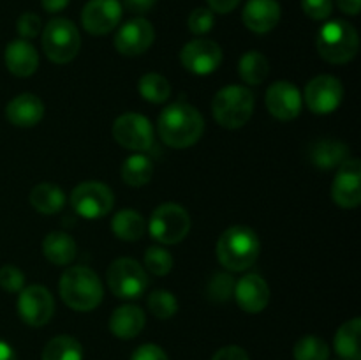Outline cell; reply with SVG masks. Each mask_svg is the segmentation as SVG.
<instances>
[{
  "instance_id": "obj_1",
  "label": "cell",
  "mask_w": 361,
  "mask_h": 360,
  "mask_svg": "<svg viewBox=\"0 0 361 360\" xmlns=\"http://www.w3.org/2000/svg\"><path fill=\"white\" fill-rule=\"evenodd\" d=\"M159 136L173 148H189L200 141L204 131L203 115L187 102H175L162 109L157 122Z\"/></svg>"
},
{
  "instance_id": "obj_2",
  "label": "cell",
  "mask_w": 361,
  "mask_h": 360,
  "mask_svg": "<svg viewBox=\"0 0 361 360\" xmlns=\"http://www.w3.org/2000/svg\"><path fill=\"white\" fill-rule=\"evenodd\" d=\"M259 236L249 226H231L217 242V260L226 270L243 272L256 263L259 256Z\"/></svg>"
},
{
  "instance_id": "obj_3",
  "label": "cell",
  "mask_w": 361,
  "mask_h": 360,
  "mask_svg": "<svg viewBox=\"0 0 361 360\" xmlns=\"http://www.w3.org/2000/svg\"><path fill=\"white\" fill-rule=\"evenodd\" d=\"M60 296L73 311L87 313L99 307L104 296L101 279L88 267H69L60 277Z\"/></svg>"
},
{
  "instance_id": "obj_4",
  "label": "cell",
  "mask_w": 361,
  "mask_h": 360,
  "mask_svg": "<svg viewBox=\"0 0 361 360\" xmlns=\"http://www.w3.org/2000/svg\"><path fill=\"white\" fill-rule=\"evenodd\" d=\"M317 52L330 64H348L356 56L360 37L356 28L344 20L324 23L317 32Z\"/></svg>"
},
{
  "instance_id": "obj_5",
  "label": "cell",
  "mask_w": 361,
  "mask_h": 360,
  "mask_svg": "<svg viewBox=\"0 0 361 360\" xmlns=\"http://www.w3.org/2000/svg\"><path fill=\"white\" fill-rule=\"evenodd\" d=\"M256 106L254 94L247 87L228 85L215 94L212 102L214 119L226 129H240L250 120Z\"/></svg>"
},
{
  "instance_id": "obj_6",
  "label": "cell",
  "mask_w": 361,
  "mask_h": 360,
  "mask_svg": "<svg viewBox=\"0 0 361 360\" xmlns=\"http://www.w3.org/2000/svg\"><path fill=\"white\" fill-rule=\"evenodd\" d=\"M81 48L80 30L67 18H53L42 32V49L53 64H67L76 59Z\"/></svg>"
},
{
  "instance_id": "obj_7",
  "label": "cell",
  "mask_w": 361,
  "mask_h": 360,
  "mask_svg": "<svg viewBox=\"0 0 361 360\" xmlns=\"http://www.w3.org/2000/svg\"><path fill=\"white\" fill-rule=\"evenodd\" d=\"M150 235L164 246L182 242L190 232V215L182 205L162 203L150 215Z\"/></svg>"
},
{
  "instance_id": "obj_8",
  "label": "cell",
  "mask_w": 361,
  "mask_h": 360,
  "mask_svg": "<svg viewBox=\"0 0 361 360\" xmlns=\"http://www.w3.org/2000/svg\"><path fill=\"white\" fill-rule=\"evenodd\" d=\"M106 279L111 293L118 299H140L148 288L145 268L133 258H118L106 270Z\"/></svg>"
},
{
  "instance_id": "obj_9",
  "label": "cell",
  "mask_w": 361,
  "mask_h": 360,
  "mask_svg": "<svg viewBox=\"0 0 361 360\" xmlns=\"http://www.w3.org/2000/svg\"><path fill=\"white\" fill-rule=\"evenodd\" d=\"M71 205L74 212L85 219H101L115 205L113 191L106 184L88 180L74 187L71 193Z\"/></svg>"
},
{
  "instance_id": "obj_10",
  "label": "cell",
  "mask_w": 361,
  "mask_h": 360,
  "mask_svg": "<svg viewBox=\"0 0 361 360\" xmlns=\"http://www.w3.org/2000/svg\"><path fill=\"white\" fill-rule=\"evenodd\" d=\"M113 138L127 150L145 152L154 145V127L140 113H123L113 124Z\"/></svg>"
},
{
  "instance_id": "obj_11",
  "label": "cell",
  "mask_w": 361,
  "mask_h": 360,
  "mask_svg": "<svg viewBox=\"0 0 361 360\" xmlns=\"http://www.w3.org/2000/svg\"><path fill=\"white\" fill-rule=\"evenodd\" d=\"M55 313V300L41 284L27 286L18 296V314L30 327H44Z\"/></svg>"
},
{
  "instance_id": "obj_12",
  "label": "cell",
  "mask_w": 361,
  "mask_h": 360,
  "mask_svg": "<svg viewBox=\"0 0 361 360\" xmlns=\"http://www.w3.org/2000/svg\"><path fill=\"white\" fill-rule=\"evenodd\" d=\"M344 99V87L341 80L330 74L312 78L305 87V104L316 115H328L341 106Z\"/></svg>"
},
{
  "instance_id": "obj_13",
  "label": "cell",
  "mask_w": 361,
  "mask_h": 360,
  "mask_svg": "<svg viewBox=\"0 0 361 360\" xmlns=\"http://www.w3.org/2000/svg\"><path fill=\"white\" fill-rule=\"evenodd\" d=\"M180 62L189 73L207 76L217 71L222 62V49L212 39H194L180 52Z\"/></svg>"
},
{
  "instance_id": "obj_14",
  "label": "cell",
  "mask_w": 361,
  "mask_h": 360,
  "mask_svg": "<svg viewBox=\"0 0 361 360\" xmlns=\"http://www.w3.org/2000/svg\"><path fill=\"white\" fill-rule=\"evenodd\" d=\"M331 200L341 208H356L361 203V162L348 159L338 166L331 184Z\"/></svg>"
},
{
  "instance_id": "obj_15",
  "label": "cell",
  "mask_w": 361,
  "mask_h": 360,
  "mask_svg": "<svg viewBox=\"0 0 361 360\" xmlns=\"http://www.w3.org/2000/svg\"><path fill=\"white\" fill-rule=\"evenodd\" d=\"M122 20L120 0H88L81 13V25L92 35H106Z\"/></svg>"
},
{
  "instance_id": "obj_16",
  "label": "cell",
  "mask_w": 361,
  "mask_h": 360,
  "mask_svg": "<svg viewBox=\"0 0 361 360\" xmlns=\"http://www.w3.org/2000/svg\"><path fill=\"white\" fill-rule=\"evenodd\" d=\"M264 102H267L268 112L275 119L282 120V122H289V120L296 119L302 112L303 97L291 81L281 80L268 87Z\"/></svg>"
},
{
  "instance_id": "obj_17",
  "label": "cell",
  "mask_w": 361,
  "mask_h": 360,
  "mask_svg": "<svg viewBox=\"0 0 361 360\" xmlns=\"http://www.w3.org/2000/svg\"><path fill=\"white\" fill-rule=\"evenodd\" d=\"M155 30L145 18H133L120 27L115 37L116 52L126 56H136L154 44Z\"/></svg>"
},
{
  "instance_id": "obj_18",
  "label": "cell",
  "mask_w": 361,
  "mask_h": 360,
  "mask_svg": "<svg viewBox=\"0 0 361 360\" xmlns=\"http://www.w3.org/2000/svg\"><path fill=\"white\" fill-rule=\"evenodd\" d=\"M235 299L236 304L242 307L245 313L256 314L267 309L270 302V288L267 281L257 274H247L235 282Z\"/></svg>"
},
{
  "instance_id": "obj_19",
  "label": "cell",
  "mask_w": 361,
  "mask_h": 360,
  "mask_svg": "<svg viewBox=\"0 0 361 360\" xmlns=\"http://www.w3.org/2000/svg\"><path fill=\"white\" fill-rule=\"evenodd\" d=\"M243 23L254 34H267L281 21V6L277 0H249L243 7Z\"/></svg>"
},
{
  "instance_id": "obj_20",
  "label": "cell",
  "mask_w": 361,
  "mask_h": 360,
  "mask_svg": "<svg viewBox=\"0 0 361 360\" xmlns=\"http://www.w3.org/2000/svg\"><path fill=\"white\" fill-rule=\"evenodd\" d=\"M4 62L11 74L18 78H28L39 67L37 49L25 39H14L6 46Z\"/></svg>"
},
{
  "instance_id": "obj_21",
  "label": "cell",
  "mask_w": 361,
  "mask_h": 360,
  "mask_svg": "<svg viewBox=\"0 0 361 360\" xmlns=\"http://www.w3.org/2000/svg\"><path fill=\"white\" fill-rule=\"evenodd\" d=\"M6 116L16 127H34L44 116V104L34 94H20L6 106Z\"/></svg>"
},
{
  "instance_id": "obj_22",
  "label": "cell",
  "mask_w": 361,
  "mask_h": 360,
  "mask_svg": "<svg viewBox=\"0 0 361 360\" xmlns=\"http://www.w3.org/2000/svg\"><path fill=\"white\" fill-rule=\"evenodd\" d=\"M147 323L143 309L137 306H120L109 318V330L118 339H134L141 334Z\"/></svg>"
},
{
  "instance_id": "obj_23",
  "label": "cell",
  "mask_w": 361,
  "mask_h": 360,
  "mask_svg": "<svg viewBox=\"0 0 361 360\" xmlns=\"http://www.w3.org/2000/svg\"><path fill=\"white\" fill-rule=\"evenodd\" d=\"M309 157L316 168L334 169L349 159V147L337 140H319L309 148Z\"/></svg>"
},
{
  "instance_id": "obj_24",
  "label": "cell",
  "mask_w": 361,
  "mask_h": 360,
  "mask_svg": "<svg viewBox=\"0 0 361 360\" xmlns=\"http://www.w3.org/2000/svg\"><path fill=\"white\" fill-rule=\"evenodd\" d=\"M42 253L55 265H69L76 258V242L69 233L51 232L42 242Z\"/></svg>"
},
{
  "instance_id": "obj_25",
  "label": "cell",
  "mask_w": 361,
  "mask_h": 360,
  "mask_svg": "<svg viewBox=\"0 0 361 360\" xmlns=\"http://www.w3.org/2000/svg\"><path fill=\"white\" fill-rule=\"evenodd\" d=\"M361 320L358 316L345 321L335 334V352L342 360H361Z\"/></svg>"
},
{
  "instance_id": "obj_26",
  "label": "cell",
  "mask_w": 361,
  "mask_h": 360,
  "mask_svg": "<svg viewBox=\"0 0 361 360\" xmlns=\"http://www.w3.org/2000/svg\"><path fill=\"white\" fill-rule=\"evenodd\" d=\"M111 229L120 240L136 242L145 235L147 222L140 212L133 210V208H123V210L116 212L115 217H113Z\"/></svg>"
},
{
  "instance_id": "obj_27",
  "label": "cell",
  "mask_w": 361,
  "mask_h": 360,
  "mask_svg": "<svg viewBox=\"0 0 361 360\" xmlns=\"http://www.w3.org/2000/svg\"><path fill=\"white\" fill-rule=\"evenodd\" d=\"M30 205L35 210L41 212V214H56L66 205V193L59 186H55V184L42 182L32 189Z\"/></svg>"
},
{
  "instance_id": "obj_28",
  "label": "cell",
  "mask_w": 361,
  "mask_h": 360,
  "mask_svg": "<svg viewBox=\"0 0 361 360\" xmlns=\"http://www.w3.org/2000/svg\"><path fill=\"white\" fill-rule=\"evenodd\" d=\"M120 173H122V180L127 186L141 187L150 182L152 175H154V166L147 155L134 154L123 161Z\"/></svg>"
},
{
  "instance_id": "obj_29",
  "label": "cell",
  "mask_w": 361,
  "mask_h": 360,
  "mask_svg": "<svg viewBox=\"0 0 361 360\" xmlns=\"http://www.w3.org/2000/svg\"><path fill=\"white\" fill-rule=\"evenodd\" d=\"M42 360H83V346L73 335H56L42 349Z\"/></svg>"
},
{
  "instance_id": "obj_30",
  "label": "cell",
  "mask_w": 361,
  "mask_h": 360,
  "mask_svg": "<svg viewBox=\"0 0 361 360\" xmlns=\"http://www.w3.org/2000/svg\"><path fill=\"white\" fill-rule=\"evenodd\" d=\"M240 78L245 81L247 85H259L267 80L268 73H270V66H268L267 56L261 52H247L245 55L240 59L238 64Z\"/></svg>"
},
{
  "instance_id": "obj_31",
  "label": "cell",
  "mask_w": 361,
  "mask_h": 360,
  "mask_svg": "<svg viewBox=\"0 0 361 360\" xmlns=\"http://www.w3.org/2000/svg\"><path fill=\"white\" fill-rule=\"evenodd\" d=\"M137 90L145 101L152 102V104H161V102L168 101L169 95H171V85L161 74L148 73L141 76Z\"/></svg>"
},
{
  "instance_id": "obj_32",
  "label": "cell",
  "mask_w": 361,
  "mask_h": 360,
  "mask_svg": "<svg viewBox=\"0 0 361 360\" xmlns=\"http://www.w3.org/2000/svg\"><path fill=\"white\" fill-rule=\"evenodd\" d=\"M293 355H295V360H328L330 346L317 335H305L295 344Z\"/></svg>"
},
{
  "instance_id": "obj_33",
  "label": "cell",
  "mask_w": 361,
  "mask_h": 360,
  "mask_svg": "<svg viewBox=\"0 0 361 360\" xmlns=\"http://www.w3.org/2000/svg\"><path fill=\"white\" fill-rule=\"evenodd\" d=\"M148 309L157 320H169L178 311V302L168 289H155L148 296Z\"/></svg>"
},
{
  "instance_id": "obj_34",
  "label": "cell",
  "mask_w": 361,
  "mask_h": 360,
  "mask_svg": "<svg viewBox=\"0 0 361 360\" xmlns=\"http://www.w3.org/2000/svg\"><path fill=\"white\" fill-rule=\"evenodd\" d=\"M145 265L154 275H166L173 268V256L164 247H148L145 253Z\"/></svg>"
},
{
  "instance_id": "obj_35",
  "label": "cell",
  "mask_w": 361,
  "mask_h": 360,
  "mask_svg": "<svg viewBox=\"0 0 361 360\" xmlns=\"http://www.w3.org/2000/svg\"><path fill=\"white\" fill-rule=\"evenodd\" d=\"M235 293V281L229 274H215L207 286V295L212 302H226Z\"/></svg>"
},
{
  "instance_id": "obj_36",
  "label": "cell",
  "mask_w": 361,
  "mask_h": 360,
  "mask_svg": "<svg viewBox=\"0 0 361 360\" xmlns=\"http://www.w3.org/2000/svg\"><path fill=\"white\" fill-rule=\"evenodd\" d=\"M25 286V274L14 265L0 267V288L7 293H20Z\"/></svg>"
},
{
  "instance_id": "obj_37",
  "label": "cell",
  "mask_w": 361,
  "mask_h": 360,
  "mask_svg": "<svg viewBox=\"0 0 361 360\" xmlns=\"http://www.w3.org/2000/svg\"><path fill=\"white\" fill-rule=\"evenodd\" d=\"M215 16L207 7H197L189 16V30L196 35H204L214 28Z\"/></svg>"
},
{
  "instance_id": "obj_38",
  "label": "cell",
  "mask_w": 361,
  "mask_h": 360,
  "mask_svg": "<svg viewBox=\"0 0 361 360\" xmlns=\"http://www.w3.org/2000/svg\"><path fill=\"white\" fill-rule=\"evenodd\" d=\"M302 9L310 20H326L334 11V0H302Z\"/></svg>"
},
{
  "instance_id": "obj_39",
  "label": "cell",
  "mask_w": 361,
  "mask_h": 360,
  "mask_svg": "<svg viewBox=\"0 0 361 360\" xmlns=\"http://www.w3.org/2000/svg\"><path fill=\"white\" fill-rule=\"evenodd\" d=\"M16 30L20 37L25 39V41L37 37V34L41 32V18L35 13H23L18 18Z\"/></svg>"
},
{
  "instance_id": "obj_40",
  "label": "cell",
  "mask_w": 361,
  "mask_h": 360,
  "mask_svg": "<svg viewBox=\"0 0 361 360\" xmlns=\"http://www.w3.org/2000/svg\"><path fill=\"white\" fill-rule=\"evenodd\" d=\"M130 360H169L168 353L157 344H141L136 352L133 353Z\"/></svg>"
},
{
  "instance_id": "obj_41",
  "label": "cell",
  "mask_w": 361,
  "mask_h": 360,
  "mask_svg": "<svg viewBox=\"0 0 361 360\" xmlns=\"http://www.w3.org/2000/svg\"><path fill=\"white\" fill-rule=\"evenodd\" d=\"M212 360H250V359H249V353H247L245 349L240 348V346L231 344L219 349V352L212 356Z\"/></svg>"
},
{
  "instance_id": "obj_42",
  "label": "cell",
  "mask_w": 361,
  "mask_h": 360,
  "mask_svg": "<svg viewBox=\"0 0 361 360\" xmlns=\"http://www.w3.org/2000/svg\"><path fill=\"white\" fill-rule=\"evenodd\" d=\"M123 7L134 14H147L157 4V0H122Z\"/></svg>"
},
{
  "instance_id": "obj_43",
  "label": "cell",
  "mask_w": 361,
  "mask_h": 360,
  "mask_svg": "<svg viewBox=\"0 0 361 360\" xmlns=\"http://www.w3.org/2000/svg\"><path fill=\"white\" fill-rule=\"evenodd\" d=\"M207 2L208 6H210V11H215V13H221V14H228L236 9L240 0H207Z\"/></svg>"
},
{
  "instance_id": "obj_44",
  "label": "cell",
  "mask_w": 361,
  "mask_h": 360,
  "mask_svg": "<svg viewBox=\"0 0 361 360\" xmlns=\"http://www.w3.org/2000/svg\"><path fill=\"white\" fill-rule=\"evenodd\" d=\"M341 11H344L345 14H351V16H356L361 9V0H337Z\"/></svg>"
},
{
  "instance_id": "obj_45",
  "label": "cell",
  "mask_w": 361,
  "mask_h": 360,
  "mask_svg": "<svg viewBox=\"0 0 361 360\" xmlns=\"http://www.w3.org/2000/svg\"><path fill=\"white\" fill-rule=\"evenodd\" d=\"M69 2L71 0H41L42 7L48 13H60V11H63L69 6Z\"/></svg>"
},
{
  "instance_id": "obj_46",
  "label": "cell",
  "mask_w": 361,
  "mask_h": 360,
  "mask_svg": "<svg viewBox=\"0 0 361 360\" xmlns=\"http://www.w3.org/2000/svg\"><path fill=\"white\" fill-rule=\"evenodd\" d=\"M0 360H18L13 346L9 342L2 341V339H0Z\"/></svg>"
}]
</instances>
